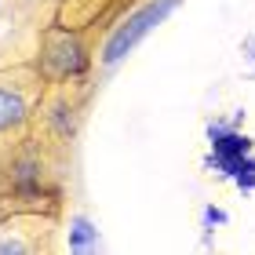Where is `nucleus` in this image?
Instances as JSON below:
<instances>
[{"instance_id": "nucleus-2", "label": "nucleus", "mask_w": 255, "mask_h": 255, "mask_svg": "<svg viewBox=\"0 0 255 255\" xmlns=\"http://www.w3.org/2000/svg\"><path fill=\"white\" fill-rule=\"evenodd\" d=\"M51 66L59 69V73H77V69L84 66L80 44H77V40H62V44H59V51L51 55Z\"/></svg>"}, {"instance_id": "nucleus-3", "label": "nucleus", "mask_w": 255, "mask_h": 255, "mask_svg": "<svg viewBox=\"0 0 255 255\" xmlns=\"http://www.w3.org/2000/svg\"><path fill=\"white\" fill-rule=\"evenodd\" d=\"M26 117V102H22L15 91H0V131L4 128H15Z\"/></svg>"}, {"instance_id": "nucleus-1", "label": "nucleus", "mask_w": 255, "mask_h": 255, "mask_svg": "<svg viewBox=\"0 0 255 255\" xmlns=\"http://www.w3.org/2000/svg\"><path fill=\"white\" fill-rule=\"evenodd\" d=\"M175 4H179V0H160V4H149V7L138 11V15H131V18H128L117 33H113V40L106 44V62H110V66H113V62H121L124 55L131 51V48L146 37L149 29L160 26V22H164L171 11H175Z\"/></svg>"}, {"instance_id": "nucleus-4", "label": "nucleus", "mask_w": 255, "mask_h": 255, "mask_svg": "<svg viewBox=\"0 0 255 255\" xmlns=\"http://www.w3.org/2000/svg\"><path fill=\"white\" fill-rule=\"evenodd\" d=\"M0 252H22V245H18V241H4V245H0Z\"/></svg>"}]
</instances>
